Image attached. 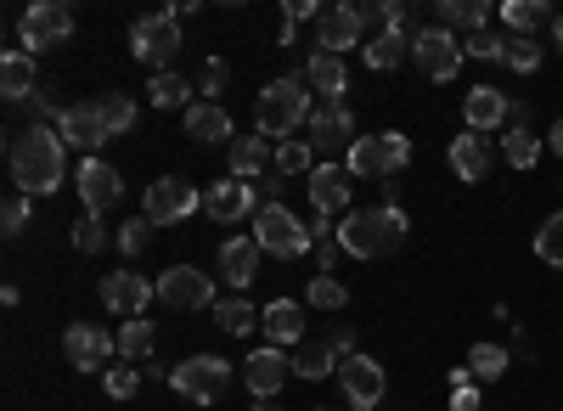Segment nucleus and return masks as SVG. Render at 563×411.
Returning <instances> with one entry per match:
<instances>
[{
    "label": "nucleus",
    "instance_id": "nucleus-10",
    "mask_svg": "<svg viewBox=\"0 0 563 411\" xmlns=\"http://www.w3.org/2000/svg\"><path fill=\"white\" fill-rule=\"evenodd\" d=\"M310 147L321 153V158H339V153H350L361 135H355V119H350V102L339 97V102H321L316 113H310Z\"/></svg>",
    "mask_w": 563,
    "mask_h": 411
},
{
    "label": "nucleus",
    "instance_id": "nucleus-1",
    "mask_svg": "<svg viewBox=\"0 0 563 411\" xmlns=\"http://www.w3.org/2000/svg\"><path fill=\"white\" fill-rule=\"evenodd\" d=\"M12 187L18 198H52L68 180V147L52 124H29L12 135Z\"/></svg>",
    "mask_w": 563,
    "mask_h": 411
},
{
    "label": "nucleus",
    "instance_id": "nucleus-34",
    "mask_svg": "<svg viewBox=\"0 0 563 411\" xmlns=\"http://www.w3.org/2000/svg\"><path fill=\"white\" fill-rule=\"evenodd\" d=\"M153 344H158V333H153L147 315L119 327V355H124V367H130V360H141V367H147V360H153Z\"/></svg>",
    "mask_w": 563,
    "mask_h": 411
},
{
    "label": "nucleus",
    "instance_id": "nucleus-15",
    "mask_svg": "<svg viewBox=\"0 0 563 411\" xmlns=\"http://www.w3.org/2000/svg\"><path fill=\"white\" fill-rule=\"evenodd\" d=\"M339 384L350 395V411H372L384 400V367H378V360H366V355H344L339 360Z\"/></svg>",
    "mask_w": 563,
    "mask_h": 411
},
{
    "label": "nucleus",
    "instance_id": "nucleus-5",
    "mask_svg": "<svg viewBox=\"0 0 563 411\" xmlns=\"http://www.w3.org/2000/svg\"><path fill=\"white\" fill-rule=\"evenodd\" d=\"M130 52H135V63H147V68H169L175 63V52H180V18L164 7V12H147V18H135V29H130Z\"/></svg>",
    "mask_w": 563,
    "mask_h": 411
},
{
    "label": "nucleus",
    "instance_id": "nucleus-44",
    "mask_svg": "<svg viewBox=\"0 0 563 411\" xmlns=\"http://www.w3.org/2000/svg\"><path fill=\"white\" fill-rule=\"evenodd\" d=\"M451 411H479V378L467 367L451 373Z\"/></svg>",
    "mask_w": 563,
    "mask_h": 411
},
{
    "label": "nucleus",
    "instance_id": "nucleus-33",
    "mask_svg": "<svg viewBox=\"0 0 563 411\" xmlns=\"http://www.w3.org/2000/svg\"><path fill=\"white\" fill-rule=\"evenodd\" d=\"M406 52H411V40H406V29H384L378 40L366 45V63L378 68V74H389V68H400V63H406Z\"/></svg>",
    "mask_w": 563,
    "mask_h": 411
},
{
    "label": "nucleus",
    "instance_id": "nucleus-49",
    "mask_svg": "<svg viewBox=\"0 0 563 411\" xmlns=\"http://www.w3.org/2000/svg\"><path fill=\"white\" fill-rule=\"evenodd\" d=\"M23 225H29V198H7V203H0V232L18 237Z\"/></svg>",
    "mask_w": 563,
    "mask_h": 411
},
{
    "label": "nucleus",
    "instance_id": "nucleus-48",
    "mask_svg": "<svg viewBox=\"0 0 563 411\" xmlns=\"http://www.w3.org/2000/svg\"><path fill=\"white\" fill-rule=\"evenodd\" d=\"M147 237H153V220H147V214L119 225V248H124V254H141V248H147Z\"/></svg>",
    "mask_w": 563,
    "mask_h": 411
},
{
    "label": "nucleus",
    "instance_id": "nucleus-19",
    "mask_svg": "<svg viewBox=\"0 0 563 411\" xmlns=\"http://www.w3.org/2000/svg\"><path fill=\"white\" fill-rule=\"evenodd\" d=\"M361 23H366V7H327L321 12V29H316V52L344 57L350 45L361 40Z\"/></svg>",
    "mask_w": 563,
    "mask_h": 411
},
{
    "label": "nucleus",
    "instance_id": "nucleus-25",
    "mask_svg": "<svg viewBox=\"0 0 563 411\" xmlns=\"http://www.w3.org/2000/svg\"><path fill=\"white\" fill-rule=\"evenodd\" d=\"M260 322H265V338H271L276 349H282V344H305V310H299L294 299H271Z\"/></svg>",
    "mask_w": 563,
    "mask_h": 411
},
{
    "label": "nucleus",
    "instance_id": "nucleus-55",
    "mask_svg": "<svg viewBox=\"0 0 563 411\" xmlns=\"http://www.w3.org/2000/svg\"><path fill=\"white\" fill-rule=\"evenodd\" d=\"M552 45H558V52H563V18L552 23Z\"/></svg>",
    "mask_w": 563,
    "mask_h": 411
},
{
    "label": "nucleus",
    "instance_id": "nucleus-14",
    "mask_svg": "<svg viewBox=\"0 0 563 411\" xmlns=\"http://www.w3.org/2000/svg\"><path fill=\"white\" fill-rule=\"evenodd\" d=\"M158 299V282L135 277V270H113V277H102V304L113 315H124V322H141V310H147Z\"/></svg>",
    "mask_w": 563,
    "mask_h": 411
},
{
    "label": "nucleus",
    "instance_id": "nucleus-47",
    "mask_svg": "<svg viewBox=\"0 0 563 411\" xmlns=\"http://www.w3.org/2000/svg\"><path fill=\"white\" fill-rule=\"evenodd\" d=\"M225 85H231V68H225L220 57L203 63V74H198V97H203V102H220V90H225Z\"/></svg>",
    "mask_w": 563,
    "mask_h": 411
},
{
    "label": "nucleus",
    "instance_id": "nucleus-2",
    "mask_svg": "<svg viewBox=\"0 0 563 411\" xmlns=\"http://www.w3.org/2000/svg\"><path fill=\"white\" fill-rule=\"evenodd\" d=\"M411 237V220L400 203H378V209H350L339 220V248L350 259H384Z\"/></svg>",
    "mask_w": 563,
    "mask_h": 411
},
{
    "label": "nucleus",
    "instance_id": "nucleus-11",
    "mask_svg": "<svg viewBox=\"0 0 563 411\" xmlns=\"http://www.w3.org/2000/svg\"><path fill=\"white\" fill-rule=\"evenodd\" d=\"M411 63L429 74V79L445 85V79L462 68V45H456L451 29H417V40H411Z\"/></svg>",
    "mask_w": 563,
    "mask_h": 411
},
{
    "label": "nucleus",
    "instance_id": "nucleus-54",
    "mask_svg": "<svg viewBox=\"0 0 563 411\" xmlns=\"http://www.w3.org/2000/svg\"><path fill=\"white\" fill-rule=\"evenodd\" d=\"M547 142H552V153L563 158V119H552V135H547Z\"/></svg>",
    "mask_w": 563,
    "mask_h": 411
},
{
    "label": "nucleus",
    "instance_id": "nucleus-7",
    "mask_svg": "<svg viewBox=\"0 0 563 411\" xmlns=\"http://www.w3.org/2000/svg\"><path fill=\"white\" fill-rule=\"evenodd\" d=\"M203 209V192L192 187L186 175H164L147 187V198H141V214H147L153 225H180L186 214H198Z\"/></svg>",
    "mask_w": 563,
    "mask_h": 411
},
{
    "label": "nucleus",
    "instance_id": "nucleus-52",
    "mask_svg": "<svg viewBox=\"0 0 563 411\" xmlns=\"http://www.w3.org/2000/svg\"><path fill=\"white\" fill-rule=\"evenodd\" d=\"M327 344L339 349V360H344V355H355V349H350V344H355V333H350V327H333V333H327Z\"/></svg>",
    "mask_w": 563,
    "mask_h": 411
},
{
    "label": "nucleus",
    "instance_id": "nucleus-31",
    "mask_svg": "<svg viewBox=\"0 0 563 411\" xmlns=\"http://www.w3.org/2000/svg\"><path fill=\"white\" fill-rule=\"evenodd\" d=\"M501 23H507V34H536L541 23H558V12L547 7V0H507Z\"/></svg>",
    "mask_w": 563,
    "mask_h": 411
},
{
    "label": "nucleus",
    "instance_id": "nucleus-16",
    "mask_svg": "<svg viewBox=\"0 0 563 411\" xmlns=\"http://www.w3.org/2000/svg\"><path fill=\"white\" fill-rule=\"evenodd\" d=\"M119 198H124L119 169L102 164V158H85V164H79V203H85V214H102V209H113Z\"/></svg>",
    "mask_w": 563,
    "mask_h": 411
},
{
    "label": "nucleus",
    "instance_id": "nucleus-29",
    "mask_svg": "<svg viewBox=\"0 0 563 411\" xmlns=\"http://www.w3.org/2000/svg\"><path fill=\"white\" fill-rule=\"evenodd\" d=\"M294 373H299L305 384H321V378H333V373H339V349L327 344V338H305V344L294 349Z\"/></svg>",
    "mask_w": 563,
    "mask_h": 411
},
{
    "label": "nucleus",
    "instance_id": "nucleus-22",
    "mask_svg": "<svg viewBox=\"0 0 563 411\" xmlns=\"http://www.w3.org/2000/svg\"><path fill=\"white\" fill-rule=\"evenodd\" d=\"M186 135H192V142H203V147H214V142H238V135H231V113L220 108V102H192L186 108Z\"/></svg>",
    "mask_w": 563,
    "mask_h": 411
},
{
    "label": "nucleus",
    "instance_id": "nucleus-9",
    "mask_svg": "<svg viewBox=\"0 0 563 411\" xmlns=\"http://www.w3.org/2000/svg\"><path fill=\"white\" fill-rule=\"evenodd\" d=\"M169 384H175L186 400H192V406H214L220 389L231 384V367H225L220 355H186L180 367L169 373Z\"/></svg>",
    "mask_w": 563,
    "mask_h": 411
},
{
    "label": "nucleus",
    "instance_id": "nucleus-43",
    "mask_svg": "<svg viewBox=\"0 0 563 411\" xmlns=\"http://www.w3.org/2000/svg\"><path fill=\"white\" fill-rule=\"evenodd\" d=\"M536 254H541L547 265H563V209L536 232Z\"/></svg>",
    "mask_w": 563,
    "mask_h": 411
},
{
    "label": "nucleus",
    "instance_id": "nucleus-21",
    "mask_svg": "<svg viewBox=\"0 0 563 411\" xmlns=\"http://www.w3.org/2000/svg\"><path fill=\"white\" fill-rule=\"evenodd\" d=\"M57 135H63V147H79V153H97L102 142H113V135L102 130V119H97V102L63 108V113H57Z\"/></svg>",
    "mask_w": 563,
    "mask_h": 411
},
{
    "label": "nucleus",
    "instance_id": "nucleus-36",
    "mask_svg": "<svg viewBox=\"0 0 563 411\" xmlns=\"http://www.w3.org/2000/svg\"><path fill=\"white\" fill-rule=\"evenodd\" d=\"M271 169H276V175H305V169H316V147L305 142V135H294V142H276Z\"/></svg>",
    "mask_w": 563,
    "mask_h": 411
},
{
    "label": "nucleus",
    "instance_id": "nucleus-26",
    "mask_svg": "<svg viewBox=\"0 0 563 411\" xmlns=\"http://www.w3.org/2000/svg\"><path fill=\"white\" fill-rule=\"evenodd\" d=\"M305 79H310L316 97H327V102H339L344 90H350V68H344V57H333V52H316V57L305 63Z\"/></svg>",
    "mask_w": 563,
    "mask_h": 411
},
{
    "label": "nucleus",
    "instance_id": "nucleus-27",
    "mask_svg": "<svg viewBox=\"0 0 563 411\" xmlns=\"http://www.w3.org/2000/svg\"><path fill=\"white\" fill-rule=\"evenodd\" d=\"M451 169L462 180H485L490 175V142H485L479 130H462L456 142H451Z\"/></svg>",
    "mask_w": 563,
    "mask_h": 411
},
{
    "label": "nucleus",
    "instance_id": "nucleus-6",
    "mask_svg": "<svg viewBox=\"0 0 563 411\" xmlns=\"http://www.w3.org/2000/svg\"><path fill=\"white\" fill-rule=\"evenodd\" d=\"M254 243L265 248V254H276V259H299V254H316V243H310V232L294 220V209H282V203H271V209H260L254 214Z\"/></svg>",
    "mask_w": 563,
    "mask_h": 411
},
{
    "label": "nucleus",
    "instance_id": "nucleus-4",
    "mask_svg": "<svg viewBox=\"0 0 563 411\" xmlns=\"http://www.w3.org/2000/svg\"><path fill=\"white\" fill-rule=\"evenodd\" d=\"M411 164V135L400 130H384V135H361L350 147V175L355 180H389Z\"/></svg>",
    "mask_w": 563,
    "mask_h": 411
},
{
    "label": "nucleus",
    "instance_id": "nucleus-8",
    "mask_svg": "<svg viewBox=\"0 0 563 411\" xmlns=\"http://www.w3.org/2000/svg\"><path fill=\"white\" fill-rule=\"evenodd\" d=\"M23 52L40 57V52H57V45L74 34V12L63 7V0H34V7L23 12Z\"/></svg>",
    "mask_w": 563,
    "mask_h": 411
},
{
    "label": "nucleus",
    "instance_id": "nucleus-51",
    "mask_svg": "<svg viewBox=\"0 0 563 411\" xmlns=\"http://www.w3.org/2000/svg\"><path fill=\"white\" fill-rule=\"evenodd\" d=\"M288 23H321V7L316 0H288Z\"/></svg>",
    "mask_w": 563,
    "mask_h": 411
},
{
    "label": "nucleus",
    "instance_id": "nucleus-45",
    "mask_svg": "<svg viewBox=\"0 0 563 411\" xmlns=\"http://www.w3.org/2000/svg\"><path fill=\"white\" fill-rule=\"evenodd\" d=\"M316 310H344V299H350V288L339 282V277H316L310 282V293H305Z\"/></svg>",
    "mask_w": 563,
    "mask_h": 411
},
{
    "label": "nucleus",
    "instance_id": "nucleus-17",
    "mask_svg": "<svg viewBox=\"0 0 563 411\" xmlns=\"http://www.w3.org/2000/svg\"><path fill=\"white\" fill-rule=\"evenodd\" d=\"M203 209L220 220V225H238V220H249V214H260V198H254V187L249 180H214V187L203 192Z\"/></svg>",
    "mask_w": 563,
    "mask_h": 411
},
{
    "label": "nucleus",
    "instance_id": "nucleus-30",
    "mask_svg": "<svg viewBox=\"0 0 563 411\" xmlns=\"http://www.w3.org/2000/svg\"><path fill=\"white\" fill-rule=\"evenodd\" d=\"M0 90H7V102L34 97V57L29 52H7V57H0Z\"/></svg>",
    "mask_w": 563,
    "mask_h": 411
},
{
    "label": "nucleus",
    "instance_id": "nucleus-18",
    "mask_svg": "<svg viewBox=\"0 0 563 411\" xmlns=\"http://www.w3.org/2000/svg\"><path fill=\"white\" fill-rule=\"evenodd\" d=\"M288 373H294V355L276 349V344H260V349L249 355V367H243V384L254 389V400H271Z\"/></svg>",
    "mask_w": 563,
    "mask_h": 411
},
{
    "label": "nucleus",
    "instance_id": "nucleus-28",
    "mask_svg": "<svg viewBox=\"0 0 563 411\" xmlns=\"http://www.w3.org/2000/svg\"><path fill=\"white\" fill-rule=\"evenodd\" d=\"M271 158H276V147L265 142L260 130H254V135H238V142H231V169H238V180H249V187L271 169Z\"/></svg>",
    "mask_w": 563,
    "mask_h": 411
},
{
    "label": "nucleus",
    "instance_id": "nucleus-38",
    "mask_svg": "<svg viewBox=\"0 0 563 411\" xmlns=\"http://www.w3.org/2000/svg\"><path fill=\"white\" fill-rule=\"evenodd\" d=\"M501 63H507L512 74H541V40H536V34H512L507 52H501Z\"/></svg>",
    "mask_w": 563,
    "mask_h": 411
},
{
    "label": "nucleus",
    "instance_id": "nucleus-35",
    "mask_svg": "<svg viewBox=\"0 0 563 411\" xmlns=\"http://www.w3.org/2000/svg\"><path fill=\"white\" fill-rule=\"evenodd\" d=\"M501 158H507L512 169H536L541 135H536V130H507V135H501Z\"/></svg>",
    "mask_w": 563,
    "mask_h": 411
},
{
    "label": "nucleus",
    "instance_id": "nucleus-56",
    "mask_svg": "<svg viewBox=\"0 0 563 411\" xmlns=\"http://www.w3.org/2000/svg\"><path fill=\"white\" fill-rule=\"evenodd\" d=\"M254 411H260V406H254ZM265 411H276V406H265Z\"/></svg>",
    "mask_w": 563,
    "mask_h": 411
},
{
    "label": "nucleus",
    "instance_id": "nucleus-13",
    "mask_svg": "<svg viewBox=\"0 0 563 411\" xmlns=\"http://www.w3.org/2000/svg\"><path fill=\"white\" fill-rule=\"evenodd\" d=\"M63 355H68L74 373H102L108 355H119V338H108L102 327H90V322H74L63 333Z\"/></svg>",
    "mask_w": 563,
    "mask_h": 411
},
{
    "label": "nucleus",
    "instance_id": "nucleus-46",
    "mask_svg": "<svg viewBox=\"0 0 563 411\" xmlns=\"http://www.w3.org/2000/svg\"><path fill=\"white\" fill-rule=\"evenodd\" d=\"M102 243H108L102 214H79V220H74V248H79V254H97Z\"/></svg>",
    "mask_w": 563,
    "mask_h": 411
},
{
    "label": "nucleus",
    "instance_id": "nucleus-39",
    "mask_svg": "<svg viewBox=\"0 0 563 411\" xmlns=\"http://www.w3.org/2000/svg\"><path fill=\"white\" fill-rule=\"evenodd\" d=\"M214 322H220L231 338H243V333H254L260 315H254V304H249V299H220V304H214Z\"/></svg>",
    "mask_w": 563,
    "mask_h": 411
},
{
    "label": "nucleus",
    "instance_id": "nucleus-12",
    "mask_svg": "<svg viewBox=\"0 0 563 411\" xmlns=\"http://www.w3.org/2000/svg\"><path fill=\"white\" fill-rule=\"evenodd\" d=\"M158 299L169 310H203V304H220L214 299V282L203 277L198 265H169L164 277H158Z\"/></svg>",
    "mask_w": 563,
    "mask_h": 411
},
{
    "label": "nucleus",
    "instance_id": "nucleus-41",
    "mask_svg": "<svg viewBox=\"0 0 563 411\" xmlns=\"http://www.w3.org/2000/svg\"><path fill=\"white\" fill-rule=\"evenodd\" d=\"M153 102L158 108H192V85L164 68V74H153Z\"/></svg>",
    "mask_w": 563,
    "mask_h": 411
},
{
    "label": "nucleus",
    "instance_id": "nucleus-37",
    "mask_svg": "<svg viewBox=\"0 0 563 411\" xmlns=\"http://www.w3.org/2000/svg\"><path fill=\"white\" fill-rule=\"evenodd\" d=\"M97 119H102L108 135H124V130H135V102L119 97V90H108V97H97Z\"/></svg>",
    "mask_w": 563,
    "mask_h": 411
},
{
    "label": "nucleus",
    "instance_id": "nucleus-42",
    "mask_svg": "<svg viewBox=\"0 0 563 411\" xmlns=\"http://www.w3.org/2000/svg\"><path fill=\"white\" fill-rule=\"evenodd\" d=\"M507 40H512L507 29H474V34H467V45H462V52H467V57H485V63H496V57L507 52Z\"/></svg>",
    "mask_w": 563,
    "mask_h": 411
},
{
    "label": "nucleus",
    "instance_id": "nucleus-24",
    "mask_svg": "<svg viewBox=\"0 0 563 411\" xmlns=\"http://www.w3.org/2000/svg\"><path fill=\"white\" fill-rule=\"evenodd\" d=\"M507 97H501V90L496 85H479V90H467V102H462V119H467V130H496V124H507Z\"/></svg>",
    "mask_w": 563,
    "mask_h": 411
},
{
    "label": "nucleus",
    "instance_id": "nucleus-3",
    "mask_svg": "<svg viewBox=\"0 0 563 411\" xmlns=\"http://www.w3.org/2000/svg\"><path fill=\"white\" fill-rule=\"evenodd\" d=\"M310 79H299V74H282V79H271L260 97H254V119H260V135L265 142H294L299 135V124H310Z\"/></svg>",
    "mask_w": 563,
    "mask_h": 411
},
{
    "label": "nucleus",
    "instance_id": "nucleus-53",
    "mask_svg": "<svg viewBox=\"0 0 563 411\" xmlns=\"http://www.w3.org/2000/svg\"><path fill=\"white\" fill-rule=\"evenodd\" d=\"M378 18H384L389 29H400V23H406V7H400V0H384V7H378Z\"/></svg>",
    "mask_w": 563,
    "mask_h": 411
},
{
    "label": "nucleus",
    "instance_id": "nucleus-50",
    "mask_svg": "<svg viewBox=\"0 0 563 411\" xmlns=\"http://www.w3.org/2000/svg\"><path fill=\"white\" fill-rule=\"evenodd\" d=\"M135 389H141V373H135V367H113V373H108V395H113V400H130Z\"/></svg>",
    "mask_w": 563,
    "mask_h": 411
},
{
    "label": "nucleus",
    "instance_id": "nucleus-20",
    "mask_svg": "<svg viewBox=\"0 0 563 411\" xmlns=\"http://www.w3.org/2000/svg\"><path fill=\"white\" fill-rule=\"evenodd\" d=\"M350 187H355L350 164H316L310 169V203L333 220H339V209H350Z\"/></svg>",
    "mask_w": 563,
    "mask_h": 411
},
{
    "label": "nucleus",
    "instance_id": "nucleus-23",
    "mask_svg": "<svg viewBox=\"0 0 563 411\" xmlns=\"http://www.w3.org/2000/svg\"><path fill=\"white\" fill-rule=\"evenodd\" d=\"M260 243L254 237H231L225 248H220V277L231 282V288H249L254 277H260Z\"/></svg>",
    "mask_w": 563,
    "mask_h": 411
},
{
    "label": "nucleus",
    "instance_id": "nucleus-40",
    "mask_svg": "<svg viewBox=\"0 0 563 411\" xmlns=\"http://www.w3.org/2000/svg\"><path fill=\"white\" fill-rule=\"evenodd\" d=\"M467 373H474L479 384H496L507 373V349L501 344H474V355H467Z\"/></svg>",
    "mask_w": 563,
    "mask_h": 411
},
{
    "label": "nucleus",
    "instance_id": "nucleus-32",
    "mask_svg": "<svg viewBox=\"0 0 563 411\" xmlns=\"http://www.w3.org/2000/svg\"><path fill=\"white\" fill-rule=\"evenodd\" d=\"M490 18H496V7L490 0H445L440 7V23H451V29H490Z\"/></svg>",
    "mask_w": 563,
    "mask_h": 411
}]
</instances>
